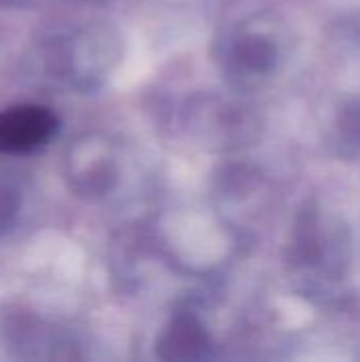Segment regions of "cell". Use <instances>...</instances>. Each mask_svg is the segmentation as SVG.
Wrapping results in <instances>:
<instances>
[{"instance_id":"1","label":"cell","mask_w":360,"mask_h":362,"mask_svg":"<svg viewBox=\"0 0 360 362\" xmlns=\"http://www.w3.org/2000/svg\"><path fill=\"white\" fill-rule=\"evenodd\" d=\"M117 45L119 42L110 28H85L74 38L57 47V70L64 72L79 89L98 87L100 76L112 66L119 55Z\"/></svg>"},{"instance_id":"2","label":"cell","mask_w":360,"mask_h":362,"mask_svg":"<svg viewBox=\"0 0 360 362\" xmlns=\"http://www.w3.org/2000/svg\"><path fill=\"white\" fill-rule=\"evenodd\" d=\"M225 72L231 85L246 89L269 78L280 64L278 40L261 30H238L225 42Z\"/></svg>"},{"instance_id":"3","label":"cell","mask_w":360,"mask_h":362,"mask_svg":"<svg viewBox=\"0 0 360 362\" xmlns=\"http://www.w3.org/2000/svg\"><path fill=\"white\" fill-rule=\"evenodd\" d=\"M59 129L47 106L17 104L0 112V155H25L45 146Z\"/></svg>"},{"instance_id":"4","label":"cell","mask_w":360,"mask_h":362,"mask_svg":"<svg viewBox=\"0 0 360 362\" xmlns=\"http://www.w3.org/2000/svg\"><path fill=\"white\" fill-rule=\"evenodd\" d=\"M210 337L193 314H178L157 341L159 358L168 362L199 361L208 354Z\"/></svg>"},{"instance_id":"5","label":"cell","mask_w":360,"mask_h":362,"mask_svg":"<svg viewBox=\"0 0 360 362\" xmlns=\"http://www.w3.org/2000/svg\"><path fill=\"white\" fill-rule=\"evenodd\" d=\"M68 182L79 197L100 199L117 185V165L110 157H91L87 165H76L68 172Z\"/></svg>"},{"instance_id":"6","label":"cell","mask_w":360,"mask_h":362,"mask_svg":"<svg viewBox=\"0 0 360 362\" xmlns=\"http://www.w3.org/2000/svg\"><path fill=\"white\" fill-rule=\"evenodd\" d=\"M333 151L342 159L360 157V95L348 100L337 112Z\"/></svg>"},{"instance_id":"7","label":"cell","mask_w":360,"mask_h":362,"mask_svg":"<svg viewBox=\"0 0 360 362\" xmlns=\"http://www.w3.org/2000/svg\"><path fill=\"white\" fill-rule=\"evenodd\" d=\"M19 208H21V199L17 189L11 187L8 182H0V235L13 229Z\"/></svg>"},{"instance_id":"8","label":"cell","mask_w":360,"mask_h":362,"mask_svg":"<svg viewBox=\"0 0 360 362\" xmlns=\"http://www.w3.org/2000/svg\"><path fill=\"white\" fill-rule=\"evenodd\" d=\"M8 2H13V0H0V6H4V4H8Z\"/></svg>"}]
</instances>
